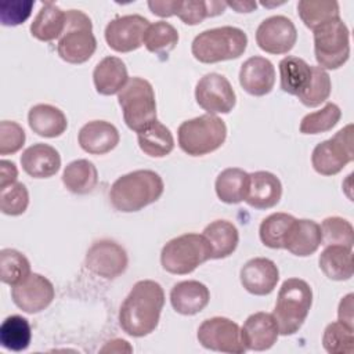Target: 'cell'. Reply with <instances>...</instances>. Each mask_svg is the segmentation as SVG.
<instances>
[{"mask_svg":"<svg viewBox=\"0 0 354 354\" xmlns=\"http://www.w3.org/2000/svg\"><path fill=\"white\" fill-rule=\"evenodd\" d=\"M163 191V180L156 171L134 170L115 180L109 189V202L118 212H138L156 202Z\"/></svg>","mask_w":354,"mask_h":354,"instance_id":"7a4b0ae2","label":"cell"},{"mask_svg":"<svg viewBox=\"0 0 354 354\" xmlns=\"http://www.w3.org/2000/svg\"><path fill=\"white\" fill-rule=\"evenodd\" d=\"M239 84L250 95L263 97L268 94L275 84V68L272 62L260 55L248 58L241 65Z\"/></svg>","mask_w":354,"mask_h":354,"instance_id":"ac0fdd59","label":"cell"},{"mask_svg":"<svg viewBox=\"0 0 354 354\" xmlns=\"http://www.w3.org/2000/svg\"><path fill=\"white\" fill-rule=\"evenodd\" d=\"M124 62L113 55L102 58L93 71V82L97 93L102 95L118 94L129 80Z\"/></svg>","mask_w":354,"mask_h":354,"instance_id":"d4e9b609","label":"cell"},{"mask_svg":"<svg viewBox=\"0 0 354 354\" xmlns=\"http://www.w3.org/2000/svg\"><path fill=\"white\" fill-rule=\"evenodd\" d=\"M165 306L163 288L152 281L142 279L134 283L119 310V325L133 337L152 333L160 319Z\"/></svg>","mask_w":354,"mask_h":354,"instance_id":"6da1fadb","label":"cell"},{"mask_svg":"<svg viewBox=\"0 0 354 354\" xmlns=\"http://www.w3.org/2000/svg\"><path fill=\"white\" fill-rule=\"evenodd\" d=\"M354 126L350 123L340 129L332 138L315 145L311 153L314 170L322 176H333L354 159Z\"/></svg>","mask_w":354,"mask_h":354,"instance_id":"30bf717a","label":"cell"},{"mask_svg":"<svg viewBox=\"0 0 354 354\" xmlns=\"http://www.w3.org/2000/svg\"><path fill=\"white\" fill-rule=\"evenodd\" d=\"M322 346L329 354H353L354 328L340 321L328 324L322 335Z\"/></svg>","mask_w":354,"mask_h":354,"instance_id":"f35d334b","label":"cell"},{"mask_svg":"<svg viewBox=\"0 0 354 354\" xmlns=\"http://www.w3.org/2000/svg\"><path fill=\"white\" fill-rule=\"evenodd\" d=\"M321 271L332 281H347L353 277V249L342 245H328L319 254Z\"/></svg>","mask_w":354,"mask_h":354,"instance_id":"83f0119b","label":"cell"},{"mask_svg":"<svg viewBox=\"0 0 354 354\" xmlns=\"http://www.w3.org/2000/svg\"><path fill=\"white\" fill-rule=\"evenodd\" d=\"M177 43L178 32L171 24L166 21L149 24V26L145 30L142 41V44L147 47L149 53H153L160 57H167L169 53L176 48Z\"/></svg>","mask_w":354,"mask_h":354,"instance_id":"e575fe53","label":"cell"},{"mask_svg":"<svg viewBox=\"0 0 354 354\" xmlns=\"http://www.w3.org/2000/svg\"><path fill=\"white\" fill-rule=\"evenodd\" d=\"M35 6V1H1L0 21L4 26H15L24 24Z\"/></svg>","mask_w":354,"mask_h":354,"instance_id":"bcb514c9","label":"cell"},{"mask_svg":"<svg viewBox=\"0 0 354 354\" xmlns=\"http://www.w3.org/2000/svg\"><path fill=\"white\" fill-rule=\"evenodd\" d=\"M196 337L205 348L212 351L228 354H243L246 351L239 325L225 317L205 319L198 328Z\"/></svg>","mask_w":354,"mask_h":354,"instance_id":"8fae6325","label":"cell"},{"mask_svg":"<svg viewBox=\"0 0 354 354\" xmlns=\"http://www.w3.org/2000/svg\"><path fill=\"white\" fill-rule=\"evenodd\" d=\"M118 102L127 127L136 133L142 131L156 120V100L152 84L134 76L118 93Z\"/></svg>","mask_w":354,"mask_h":354,"instance_id":"52a82bcc","label":"cell"},{"mask_svg":"<svg viewBox=\"0 0 354 354\" xmlns=\"http://www.w3.org/2000/svg\"><path fill=\"white\" fill-rule=\"evenodd\" d=\"M314 32V54L322 69H339L350 57V32L342 18L329 21Z\"/></svg>","mask_w":354,"mask_h":354,"instance_id":"9c48e42d","label":"cell"},{"mask_svg":"<svg viewBox=\"0 0 354 354\" xmlns=\"http://www.w3.org/2000/svg\"><path fill=\"white\" fill-rule=\"evenodd\" d=\"M28 123L33 133L46 138L59 137L68 127L65 113L50 104L33 105L28 112Z\"/></svg>","mask_w":354,"mask_h":354,"instance_id":"484cf974","label":"cell"},{"mask_svg":"<svg viewBox=\"0 0 354 354\" xmlns=\"http://www.w3.org/2000/svg\"><path fill=\"white\" fill-rule=\"evenodd\" d=\"M210 300L207 286L199 281L188 279L176 283L170 290V303L176 313L181 315H195L201 313Z\"/></svg>","mask_w":354,"mask_h":354,"instance_id":"cb8c5ba5","label":"cell"},{"mask_svg":"<svg viewBox=\"0 0 354 354\" xmlns=\"http://www.w3.org/2000/svg\"><path fill=\"white\" fill-rule=\"evenodd\" d=\"M118 129L106 120H91L82 126L77 134L80 148L91 155H104L111 152L119 144Z\"/></svg>","mask_w":354,"mask_h":354,"instance_id":"ffe728a7","label":"cell"},{"mask_svg":"<svg viewBox=\"0 0 354 354\" xmlns=\"http://www.w3.org/2000/svg\"><path fill=\"white\" fill-rule=\"evenodd\" d=\"M249 187V173L239 167H227L218 173L214 189L217 198L228 205L245 201Z\"/></svg>","mask_w":354,"mask_h":354,"instance_id":"4dcf8cb0","label":"cell"},{"mask_svg":"<svg viewBox=\"0 0 354 354\" xmlns=\"http://www.w3.org/2000/svg\"><path fill=\"white\" fill-rule=\"evenodd\" d=\"M295 217L288 213H272L267 216L259 228L260 241L263 245L271 249H283V242L286 232Z\"/></svg>","mask_w":354,"mask_h":354,"instance_id":"8d00e7d4","label":"cell"},{"mask_svg":"<svg viewBox=\"0 0 354 354\" xmlns=\"http://www.w3.org/2000/svg\"><path fill=\"white\" fill-rule=\"evenodd\" d=\"M342 111L333 102H326L319 111L307 113L300 122V133L319 134L332 130L340 120Z\"/></svg>","mask_w":354,"mask_h":354,"instance_id":"60d3db41","label":"cell"},{"mask_svg":"<svg viewBox=\"0 0 354 354\" xmlns=\"http://www.w3.org/2000/svg\"><path fill=\"white\" fill-rule=\"evenodd\" d=\"M212 259V249L202 234L188 232L170 239L160 252V264L165 271L187 275Z\"/></svg>","mask_w":354,"mask_h":354,"instance_id":"8992f818","label":"cell"},{"mask_svg":"<svg viewBox=\"0 0 354 354\" xmlns=\"http://www.w3.org/2000/svg\"><path fill=\"white\" fill-rule=\"evenodd\" d=\"M149 21L138 14L116 17L105 26V40L116 53H130L142 46Z\"/></svg>","mask_w":354,"mask_h":354,"instance_id":"5bb4252c","label":"cell"},{"mask_svg":"<svg viewBox=\"0 0 354 354\" xmlns=\"http://www.w3.org/2000/svg\"><path fill=\"white\" fill-rule=\"evenodd\" d=\"M278 66L282 91L299 97L311 80V65H308L303 58L288 55L279 61Z\"/></svg>","mask_w":354,"mask_h":354,"instance_id":"f1b7e54d","label":"cell"},{"mask_svg":"<svg viewBox=\"0 0 354 354\" xmlns=\"http://www.w3.org/2000/svg\"><path fill=\"white\" fill-rule=\"evenodd\" d=\"M97 39L88 15L80 10H68L65 29L57 44L58 55L69 64H83L93 57Z\"/></svg>","mask_w":354,"mask_h":354,"instance_id":"ba28073f","label":"cell"},{"mask_svg":"<svg viewBox=\"0 0 354 354\" xmlns=\"http://www.w3.org/2000/svg\"><path fill=\"white\" fill-rule=\"evenodd\" d=\"M62 183L72 194H90L98 184L97 167L87 159H76L64 169Z\"/></svg>","mask_w":354,"mask_h":354,"instance_id":"1f68e13d","label":"cell"},{"mask_svg":"<svg viewBox=\"0 0 354 354\" xmlns=\"http://www.w3.org/2000/svg\"><path fill=\"white\" fill-rule=\"evenodd\" d=\"M180 148L191 156H203L218 149L227 138V126L216 115L184 120L177 130Z\"/></svg>","mask_w":354,"mask_h":354,"instance_id":"5b68a950","label":"cell"},{"mask_svg":"<svg viewBox=\"0 0 354 354\" xmlns=\"http://www.w3.org/2000/svg\"><path fill=\"white\" fill-rule=\"evenodd\" d=\"M239 279L249 293L254 296H266L275 289L279 281V270L272 260L254 257L242 266Z\"/></svg>","mask_w":354,"mask_h":354,"instance_id":"e0dca14e","label":"cell"},{"mask_svg":"<svg viewBox=\"0 0 354 354\" xmlns=\"http://www.w3.org/2000/svg\"><path fill=\"white\" fill-rule=\"evenodd\" d=\"M65 24L66 11H62L51 1H46L30 24V33L40 41H53L61 37Z\"/></svg>","mask_w":354,"mask_h":354,"instance_id":"4316f807","label":"cell"},{"mask_svg":"<svg viewBox=\"0 0 354 354\" xmlns=\"http://www.w3.org/2000/svg\"><path fill=\"white\" fill-rule=\"evenodd\" d=\"M30 274V263L25 254L15 249L0 250V278L4 283L14 286Z\"/></svg>","mask_w":354,"mask_h":354,"instance_id":"74e56055","label":"cell"},{"mask_svg":"<svg viewBox=\"0 0 354 354\" xmlns=\"http://www.w3.org/2000/svg\"><path fill=\"white\" fill-rule=\"evenodd\" d=\"M313 304L311 286L300 278H288L279 288L272 317L282 336L296 333L304 324Z\"/></svg>","mask_w":354,"mask_h":354,"instance_id":"3957f363","label":"cell"},{"mask_svg":"<svg viewBox=\"0 0 354 354\" xmlns=\"http://www.w3.org/2000/svg\"><path fill=\"white\" fill-rule=\"evenodd\" d=\"M248 46V35L236 26H218L201 32L191 44L194 58L202 64H216L239 58Z\"/></svg>","mask_w":354,"mask_h":354,"instance_id":"277c9868","label":"cell"},{"mask_svg":"<svg viewBox=\"0 0 354 354\" xmlns=\"http://www.w3.org/2000/svg\"><path fill=\"white\" fill-rule=\"evenodd\" d=\"M84 264L93 274L105 279H115L126 271L129 257L124 248L118 242L101 239L90 246L86 253Z\"/></svg>","mask_w":354,"mask_h":354,"instance_id":"4fadbf2b","label":"cell"},{"mask_svg":"<svg viewBox=\"0 0 354 354\" xmlns=\"http://www.w3.org/2000/svg\"><path fill=\"white\" fill-rule=\"evenodd\" d=\"M297 12L303 24L311 30L340 18L339 3L335 0H301L297 3Z\"/></svg>","mask_w":354,"mask_h":354,"instance_id":"836d02e7","label":"cell"},{"mask_svg":"<svg viewBox=\"0 0 354 354\" xmlns=\"http://www.w3.org/2000/svg\"><path fill=\"white\" fill-rule=\"evenodd\" d=\"M282 196L281 180L266 170L249 174V187L245 202L254 209L274 207Z\"/></svg>","mask_w":354,"mask_h":354,"instance_id":"603a6c76","label":"cell"},{"mask_svg":"<svg viewBox=\"0 0 354 354\" xmlns=\"http://www.w3.org/2000/svg\"><path fill=\"white\" fill-rule=\"evenodd\" d=\"M241 336L246 350L264 351L277 343L279 332L272 314L259 311L246 318Z\"/></svg>","mask_w":354,"mask_h":354,"instance_id":"d6986e66","label":"cell"},{"mask_svg":"<svg viewBox=\"0 0 354 354\" xmlns=\"http://www.w3.org/2000/svg\"><path fill=\"white\" fill-rule=\"evenodd\" d=\"M55 290L50 279L30 272L22 282L11 286L14 304L28 314H37L46 310L54 300Z\"/></svg>","mask_w":354,"mask_h":354,"instance_id":"2e32d148","label":"cell"},{"mask_svg":"<svg viewBox=\"0 0 354 354\" xmlns=\"http://www.w3.org/2000/svg\"><path fill=\"white\" fill-rule=\"evenodd\" d=\"M21 166L24 171L33 178H50L58 173L61 156L54 147L37 142L22 152Z\"/></svg>","mask_w":354,"mask_h":354,"instance_id":"7402d4cb","label":"cell"},{"mask_svg":"<svg viewBox=\"0 0 354 354\" xmlns=\"http://www.w3.org/2000/svg\"><path fill=\"white\" fill-rule=\"evenodd\" d=\"M137 141L140 149L151 158H163L174 148L171 131L158 119L147 129L137 133Z\"/></svg>","mask_w":354,"mask_h":354,"instance_id":"d6a6232c","label":"cell"},{"mask_svg":"<svg viewBox=\"0 0 354 354\" xmlns=\"http://www.w3.org/2000/svg\"><path fill=\"white\" fill-rule=\"evenodd\" d=\"M225 3H227V7L234 8L236 12H250L257 7L256 1H225Z\"/></svg>","mask_w":354,"mask_h":354,"instance_id":"f907efd6","label":"cell"},{"mask_svg":"<svg viewBox=\"0 0 354 354\" xmlns=\"http://www.w3.org/2000/svg\"><path fill=\"white\" fill-rule=\"evenodd\" d=\"M319 227L324 245H342L353 249L354 228L350 221L337 216H332L326 217Z\"/></svg>","mask_w":354,"mask_h":354,"instance_id":"7bdbcfd3","label":"cell"},{"mask_svg":"<svg viewBox=\"0 0 354 354\" xmlns=\"http://www.w3.org/2000/svg\"><path fill=\"white\" fill-rule=\"evenodd\" d=\"M17 178H18V169L15 163L6 159L0 160V189L17 183Z\"/></svg>","mask_w":354,"mask_h":354,"instance_id":"c3c4849f","label":"cell"},{"mask_svg":"<svg viewBox=\"0 0 354 354\" xmlns=\"http://www.w3.org/2000/svg\"><path fill=\"white\" fill-rule=\"evenodd\" d=\"M321 243L322 234L318 223L308 218H295L286 232L283 249L295 256L306 257L315 253Z\"/></svg>","mask_w":354,"mask_h":354,"instance_id":"44dd1931","label":"cell"},{"mask_svg":"<svg viewBox=\"0 0 354 354\" xmlns=\"http://www.w3.org/2000/svg\"><path fill=\"white\" fill-rule=\"evenodd\" d=\"M148 7L152 14L162 18H169L177 15L180 0H149Z\"/></svg>","mask_w":354,"mask_h":354,"instance_id":"7dc6e473","label":"cell"},{"mask_svg":"<svg viewBox=\"0 0 354 354\" xmlns=\"http://www.w3.org/2000/svg\"><path fill=\"white\" fill-rule=\"evenodd\" d=\"M32 329L26 318L21 315L7 317L0 326V343L10 351H24L29 347Z\"/></svg>","mask_w":354,"mask_h":354,"instance_id":"d590c367","label":"cell"},{"mask_svg":"<svg viewBox=\"0 0 354 354\" xmlns=\"http://www.w3.org/2000/svg\"><path fill=\"white\" fill-rule=\"evenodd\" d=\"M225 8H227L225 1L180 0L177 17L187 25H198L205 18L223 14Z\"/></svg>","mask_w":354,"mask_h":354,"instance_id":"ab89813d","label":"cell"},{"mask_svg":"<svg viewBox=\"0 0 354 354\" xmlns=\"http://www.w3.org/2000/svg\"><path fill=\"white\" fill-rule=\"evenodd\" d=\"M25 131L21 124L12 120L0 122V155H12L25 144Z\"/></svg>","mask_w":354,"mask_h":354,"instance_id":"f6af8a7d","label":"cell"},{"mask_svg":"<svg viewBox=\"0 0 354 354\" xmlns=\"http://www.w3.org/2000/svg\"><path fill=\"white\" fill-rule=\"evenodd\" d=\"M296 41V26L285 15L268 17L257 26L256 43L268 54H286L295 47Z\"/></svg>","mask_w":354,"mask_h":354,"instance_id":"9a60e30c","label":"cell"},{"mask_svg":"<svg viewBox=\"0 0 354 354\" xmlns=\"http://www.w3.org/2000/svg\"><path fill=\"white\" fill-rule=\"evenodd\" d=\"M311 80L307 88L297 98L303 105L308 108H315L329 98L332 83L330 76L325 69H322L321 66H311Z\"/></svg>","mask_w":354,"mask_h":354,"instance_id":"b9f144b4","label":"cell"},{"mask_svg":"<svg viewBox=\"0 0 354 354\" xmlns=\"http://www.w3.org/2000/svg\"><path fill=\"white\" fill-rule=\"evenodd\" d=\"M195 100L210 115L230 113L236 104V94L225 76L212 72L196 83Z\"/></svg>","mask_w":354,"mask_h":354,"instance_id":"7c38bea8","label":"cell"},{"mask_svg":"<svg viewBox=\"0 0 354 354\" xmlns=\"http://www.w3.org/2000/svg\"><path fill=\"white\" fill-rule=\"evenodd\" d=\"M353 297H354V295L348 293L347 296H344L340 300L339 308H337V317H339L340 322L354 328V322H353L354 321V315H353Z\"/></svg>","mask_w":354,"mask_h":354,"instance_id":"681fc988","label":"cell"},{"mask_svg":"<svg viewBox=\"0 0 354 354\" xmlns=\"http://www.w3.org/2000/svg\"><path fill=\"white\" fill-rule=\"evenodd\" d=\"M29 205V192L25 184L14 183L0 189V210L8 216H19L25 213Z\"/></svg>","mask_w":354,"mask_h":354,"instance_id":"ee69618b","label":"cell"},{"mask_svg":"<svg viewBox=\"0 0 354 354\" xmlns=\"http://www.w3.org/2000/svg\"><path fill=\"white\" fill-rule=\"evenodd\" d=\"M210 245L212 259L231 256L239 242L238 228L228 220H216L206 225L202 234Z\"/></svg>","mask_w":354,"mask_h":354,"instance_id":"f546056e","label":"cell"}]
</instances>
